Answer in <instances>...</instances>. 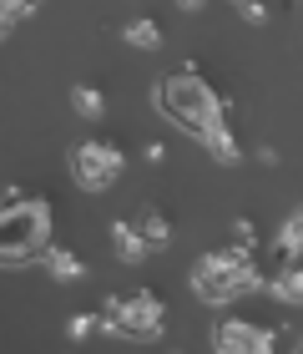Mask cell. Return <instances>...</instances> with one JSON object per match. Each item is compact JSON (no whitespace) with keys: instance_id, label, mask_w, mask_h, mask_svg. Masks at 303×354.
Listing matches in <instances>:
<instances>
[{"instance_id":"1","label":"cell","mask_w":303,"mask_h":354,"mask_svg":"<svg viewBox=\"0 0 303 354\" xmlns=\"http://www.w3.org/2000/svg\"><path fill=\"white\" fill-rule=\"evenodd\" d=\"M253 288H268V279L253 268V248H222V253H202L193 263V294L202 304H233L253 294Z\"/></svg>"},{"instance_id":"2","label":"cell","mask_w":303,"mask_h":354,"mask_svg":"<svg viewBox=\"0 0 303 354\" xmlns=\"http://www.w3.org/2000/svg\"><path fill=\"white\" fill-rule=\"evenodd\" d=\"M157 106H162L167 122H177L182 132H193V137H202L207 127L222 117L217 91L207 86L197 71H167L162 82H157Z\"/></svg>"},{"instance_id":"3","label":"cell","mask_w":303,"mask_h":354,"mask_svg":"<svg viewBox=\"0 0 303 354\" xmlns=\"http://www.w3.org/2000/svg\"><path fill=\"white\" fill-rule=\"evenodd\" d=\"M51 238V207L41 198H21L15 187H6V218H0V259L6 263H30L36 253H46Z\"/></svg>"},{"instance_id":"4","label":"cell","mask_w":303,"mask_h":354,"mask_svg":"<svg viewBox=\"0 0 303 354\" xmlns=\"http://www.w3.org/2000/svg\"><path fill=\"white\" fill-rule=\"evenodd\" d=\"M162 319H167L162 299L141 288V294H121V299H106L101 329L121 334V339H157V334H162Z\"/></svg>"},{"instance_id":"5","label":"cell","mask_w":303,"mask_h":354,"mask_svg":"<svg viewBox=\"0 0 303 354\" xmlns=\"http://www.w3.org/2000/svg\"><path fill=\"white\" fill-rule=\"evenodd\" d=\"M121 167H126L121 147H111V142H101V137H91V142H81V147L71 152V172H76V183H81L86 192L111 187L121 177Z\"/></svg>"},{"instance_id":"6","label":"cell","mask_w":303,"mask_h":354,"mask_svg":"<svg viewBox=\"0 0 303 354\" xmlns=\"http://www.w3.org/2000/svg\"><path fill=\"white\" fill-rule=\"evenodd\" d=\"M213 344L222 354H268L273 349V329L253 324V319H222L213 329Z\"/></svg>"},{"instance_id":"7","label":"cell","mask_w":303,"mask_h":354,"mask_svg":"<svg viewBox=\"0 0 303 354\" xmlns=\"http://www.w3.org/2000/svg\"><path fill=\"white\" fill-rule=\"evenodd\" d=\"M111 243H117V253L126 263H141L152 253V243H147V233H141V223H111Z\"/></svg>"},{"instance_id":"8","label":"cell","mask_w":303,"mask_h":354,"mask_svg":"<svg viewBox=\"0 0 303 354\" xmlns=\"http://www.w3.org/2000/svg\"><path fill=\"white\" fill-rule=\"evenodd\" d=\"M268 294L283 299V304H303V263H289L268 279Z\"/></svg>"},{"instance_id":"9","label":"cell","mask_w":303,"mask_h":354,"mask_svg":"<svg viewBox=\"0 0 303 354\" xmlns=\"http://www.w3.org/2000/svg\"><path fill=\"white\" fill-rule=\"evenodd\" d=\"M202 142H207V152H213L217 162H237V157H243V152H237V137L228 132V117H217L213 127H207Z\"/></svg>"},{"instance_id":"10","label":"cell","mask_w":303,"mask_h":354,"mask_svg":"<svg viewBox=\"0 0 303 354\" xmlns=\"http://www.w3.org/2000/svg\"><path fill=\"white\" fill-rule=\"evenodd\" d=\"M121 41L137 46V51H157L162 46V30H157V21H147V15H137V21L121 26Z\"/></svg>"},{"instance_id":"11","label":"cell","mask_w":303,"mask_h":354,"mask_svg":"<svg viewBox=\"0 0 303 354\" xmlns=\"http://www.w3.org/2000/svg\"><path fill=\"white\" fill-rule=\"evenodd\" d=\"M141 233H147V243L152 248H167L172 243V223H167V213H162V207H141Z\"/></svg>"},{"instance_id":"12","label":"cell","mask_w":303,"mask_h":354,"mask_svg":"<svg viewBox=\"0 0 303 354\" xmlns=\"http://www.w3.org/2000/svg\"><path fill=\"white\" fill-rule=\"evenodd\" d=\"M278 253H283V259H298V253H303V207H293L289 223H283V233H278Z\"/></svg>"},{"instance_id":"13","label":"cell","mask_w":303,"mask_h":354,"mask_svg":"<svg viewBox=\"0 0 303 354\" xmlns=\"http://www.w3.org/2000/svg\"><path fill=\"white\" fill-rule=\"evenodd\" d=\"M46 263H51V273H56V279L61 283H66V279H81V259H76V253L71 248H46Z\"/></svg>"},{"instance_id":"14","label":"cell","mask_w":303,"mask_h":354,"mask_svg":"<svg viewBox=\"0 0 303 354\" xmlns=\"http://www.w3.org/2000/svg\"><path fill=\"white\" fill-rule=\"evenodd\" d=\"M71 102H76V111H81V117H101V111H106V96H101L97 86H76Z\"/></svg>"},{"instance_id":"15","label":"cell","mask_w":303,"mask_h":354,"mask_svg":"<svg viewBox=\"0 0 303 354\" xmlns=\"http://www.w3.org/2000/svg\"><path fill=\"white\" fill-rule=\"evenodd\" d=\"M36 6H41V0H6V30H15V26H21V15L36 10Z\"/></svg>"},{"instance_id":"16","label":"cell","mask_w":303,"mask_h":354,"mask_svg":"<svg viewBox=\"0 0 303 354\" xmlns=\"http://www.w3.org/2000/svg\"><path fill=\"white\" fill-rule=\"evenodd\" d=\"M233 6L243 10V15H248L253 26H263V21H268V6H263V0H233Z\"/></svg>"},{"instance_id":"17","label":"cell","mask_w":303,"mask_h":354,"mask_svg":"<svg viewBox=\"0 0 303 354\" xmlns=\"http://www.w3.org/2000/svg\"><path fill=\"white\" fill-rule=\"evenodd\" d=\"M97 324H101V319H91V314H76V319H71L66 329H71V339H81V334H91Z\"/></svg>"},{"instance_id":"18","label":"cell","mask_w":303,"mask_h":354,"mask_svg":"<svg viewBox=\"0 0 303 354\" xmlns=\"http://www.w3.org/2000/svg\"><path fill=\"white\" fill-rule=\"evenodd\" d=\"M177 6H182V10H202V6H207V0H177Z\"/></svg>"}]
</instances>
